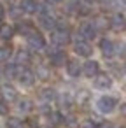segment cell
Masks as SVG:
<instances>
[{
  "instance_id": "3957f363",
  "label": "cell",
  "mask_w": 126,
  "mask_h": 128,
  "mask_svg": "<svg viewBox=\"0 0 126 128\" xmlns=\"http://www.w3.org/2000/svg\"><path fill=\"white\" fill-rule=\"evenodd\" d=\"M26 40H28V46L32 48V49H35V51H39V49H42L44 46H46V40H44V37L39 34V32H32L30 35H26Z\"/></svg>"
},
{
  "instance_id": "7402d4cb",
  "label": "cell",
  "mask_w": 126,
  "mask_h": 128,
  "mask_svg": "<svg viewBox=\"0 0 126 128\" xmlns=\"http://www.w3.org/2000/svg\"><path fill=\"white\" fill-rule=\"evenodd\" d=\"M30 109H32V102H30V100L25 98V100L19 102V110H21V112H28Z\"/></svg>"
},
{
  "instance_id": "44dd1931",
  "label": "cell",
  "mask_w": 126,
  "mask_h": 128,
  "mask_svg": "<svg viewBox=\"0 0 126 128\" xmlns=\"http://www.w3.org/2000/svg\"><path fill=\"white\" fill-rule=\"evenodd\" d=\"M11 54H12L11 48H0V62H7L11 58Z\"/></svg>"
},
{
  "instance_id": "7c38bea8",
  "label": "cell",
  "mask_w": 126,
  "mask_h": 128,
  "mask_svg": "<svg viewBox=\"0 0 126 128\" xmlns=\"http://www.w3.org/2000/svg\"><path fill=\"white\" fill-rule=\"evenodd\" d=\"M2 95H4V98L9 100V102H12V100L18 98V91H16L11 84H4V86H2Z\"/></svg>"
},
{
  "instance_id": "9c48e42d",
  "label": "cell",
  "mask_w": 126,
  "mask_h": 128,
  "mask_svg": "<svg viewBox=\"0 0 126 128\" xmlns=\"http://www.w3.org/2000/svg\"><path fill=\"white\" fill-rule=\"evenodd\" d=\"M98 63L95 62V60H89V62H86L84 63V67H82V72H84V76L86 77H95V76H98Z\"/></svg>"
},
{
  "instance_id": "277c9868",
  "label": "cell",
  "mask_w": 126,
  "mask_h": 128,
  "mask_svg": "<svg viewBox=\"0 0 126 128\" xmlns=\"http://www.w3.org/2000/svg\"><path fill=\"white\" fill-rule=\"evenodd\" d=\"M74 49H75V53H77L79 56H91V53H93L91 46H89V44H88V40H86V39H82V37H79V39L75 40Z\"/></svg>"
},
{
  "instance_id": "5b68a950",
  "label": "cell",
  "mask_w": 126,
  "mask_h": 128,
  "mask_svg": "<svg viewBox=\"0 0 126 128\" xmlns=\"http://www.w3.org/2000/svg\"><path fill=\"white\" fill-rule=\"evenodd\" d=\"M79 35H81L82 39H86V40L95 39V35H96V26H95V23H84V25H81Z\"/></svg>"
},
{
  "instance_id": "d6986e66",
  "label": "cell",
  "mask_w": 126,
  "mask_h": 128,
  "mask_svg": "<svg viewBox=\"0 0 126 128\" xmlns=\"http://www.w3.org/2000/svg\"><path fill=\"white\" fill-rule=\"evenodd\" d=\"M18 74H19V70H18V63H16V65H7V67H5V76H7L9 79L18 77Z\"/></svg>"
},
{
  "instance_id": "2e32d148",
  "label": "cell",
  "mask_w": 126,
  "mask_h": 128,
  "mask_svg": "<svg viewBox=\"0 0 126 128\" xmlns=\"http://www.w3.org/2000/svg\"><path fill=\"white\" fill-rule=\"evenodd\" d=\"M30 62V54H28V51H18V54H16V63L18 65H25V63H28Z\"/></svg>"
},
{
  "instance_id": "4316f807",
  "label": "cell",
  "mask_w": 126,
  "mask_h": 128,
  "mask_svg": "<svg viewBox=\"0 0 126 128\" xmlns=\"http://www.w3.org/2000/svg\"><path fill=\"white\" fill-rule=\"evenodd\" d=\"M51 118H53V123H54V124H60V123H61V116H60L58 112H51Z\"/></svg>"
},
{
  "instance_id": "f1b7e54d",
  "label": "cell",
  "mask_w": 126,
  "mask_h": 128,
  "mask_svg": "<svg viewBox=\"0 0 126 128\" xmlns=\"http://www.w3.org/2000/svg\"><path fill=\"white\" fill-rule=\"evenodd\" d=\"M4 16H5V11H4V7H2V6H0V21L4 20Z\"/></svg>"
},
{
  "instance_id": "484cf974",
  "label": "cell",
  "mask_w": 126,
  "mask_h": 128,
  "mask_svg": "<svg viewBox=\"0 0 126 128\" xmlns=\"http://www.w3.org/2000/svg\"><path fill=\"white\" fill-rule=\"evenodd\" d=\"M37 76H39L40 79H46V77H47V70H46L44 67H39V70H37Z\"/></svg>"
},
{
  "instance_id": "4fadbf2b",
  "label": "cell",
  "mask_w": 126,
  "mask_h": 128,
  "mask_svg": "<svg viewBox=\"0 0 126 128\" xmlns=\"http://www.w3.org/2000/svg\"><path fill=\"white\" fill-rule=\"evenodd\" d=\"M40 25H42L44 28H47V30H54L56 21H54V18L51 16V12H47V14H40Z\"/></svg>"
},
{
  "instance_id": "4dcf8cb0",
  "label": "cell",
  "mask_w": 126,
  "mask_h": 128,
  "mask_svg": "<svg viewBox=\"0 0 126 128\" xmlns=\"http://www.w3.org/2000/svg\"><path fill=\"white\" fill-rule=\"evenodd\" d=\"M124 68H126V63H124Z\"/></svg>"
},
{
  "instance_id": "f546056e",
  "label": "cell",
  "mask_w": 126,
  "mask_h": 128,
  "mask_svg": "<svg viewBox=\"0 0 126 128\" xmlns=\"http://www.w3.org/2000/svg\"><path fill=\"white\" fill-rule=\"evenodd\" d=\"M100 128H112V124H109V123H102Z\"/></svg>"
},
{
  "instance_id": "8992f818",
  "label": "cell",
  "mask_w": 126,
  "mask_h": 128,
  "mask_svg": "<svg viewBox=\"0 0 126 128\" xmlns=\"http://www.w3.org/2000/svg\"><path fill=\"white\" fill-rule=\"evenodd\" d=\"M93 84H95V88H98V90H107V88L112 86V79H110L107 74H98V76H95Z\"/></svg>"
},
{
  "instance_id": "52a82bcc",
  "label": "cell",
  "mask_w": 126,
  "mask_h": 128,
  "mask_svg": "<svg viewBox=\"0 0 126 128\" xmlns=\"http://www.w3.org/2000/svg\"><path fill=\"white\" fill-rule=\"evenodd\" d=\"M18 81H19L23 86H32L33 81H35V76H33L32 70L23 68V70H19V74H18Z\"/></svg>"
},
{
  "instance_id": "603a6c76",
  "label": "cell",
  "mask_w": 126,
  "mask_h": 128,
  "mask_svg": "<svg viewBox=\"0 0 126 128\" xmlns=\"http://www.w3.org/2000/svg\"><path fill=\"white\" fill-rule=\"evenodd\" d=\"M19 32H21V34H25V35H30V34L33 32V28H32V25L23 23V25H19Z\"/></svg>"
},
{
  "instance_id": "8fae6325",
  "label": "cell",
  "mask_w": 126,
  "mask_h": 128,
  "mask_svg": "<svg viewBox=\"0 0 126 128\" xmlns=\"http://www.w3.org/2000/svg\"><path fill=\"white\" fill-rule=\"evenodd\" d=\"M67 72H68L70 77H79V74L82 72V67L79 65L77 60H70V62L67 63Z\"/></svg>"
},
{
  "instance_id": "e0dca14e",
  "label": "cell",
  "mask_w": 126,
  "mask_h": 128,
  "mask_svg": "<svg viewBox=\"0 0 126 128\" xmlns=\"http://www.w3.org/2000/svg\"><path fill=\"white\" fill-rule=\"evenodd\" d=\"M14 35V28L9 26V25H2L0 26V37L2 39H11Z\"/></svg>"
},
{
  "instance_id": "d4e9b609",
  "label": "cell",
  "mask_w": 126,
  "mask_h": 128,
  "mask_svg": "<svg viewBox=\"0 0 126 128\" xmlns=\"http://www.w3.org/2000/svg\"><path fill=\"white\" fill-rule=\"evenodd\" d=\"M79 128H96V124H95L93 121H89V119H88V121H82Z\"/></svg>"
},
{
  "instance_id": "7a4b0ae2",
  "label": "cell",
  "mask_w": 126,
  "mask_h": 128,
  "mask_svg": "<svg viewBox=\"0 0 126 128\" xmlns=\"http://www.w3.org/2000/svg\"><path fill=\"white\" fill-rule=\"evenodd\" d=\"M96 107H98V110L102 114H109L116 107V98H112V96H102V98H98Z\"/></svg>"
},
{
  "instance_id": "ba28073f",
  "label": "cell",
  "mask_w": 126,
  "mask_h": 128,
  "mask_svg": "<svg viewBox=\"0 0 126 128\" xmlns=\"http://www.w3.org/2000/svg\"><path fill=\"white\" fill-rule=\"evenodd\" d=\"M110 28L116 30V32H121L126 28V18L123 14H114L112 20H110Z\"/></svg>"
},
{
  "instance_id": "ffe728a7",
  "label": "cell",
  "mask_w": 126,
  "mask_h": 128,
  "mask_svg": "<svg viewBox=\"0 0 126 128\" xmlns=\"http://www.w3.org/2000/svg\"><path fill=\"white\" fill-rule=\"evenodd\" d=\"M95 26H96V30H105L107 26H110V21H107L105 18H96L95 20Z\"/></svg>"
},
{
  "instance_id": "cb8c5ba5",
  "label": "cell",
  "mask_w": 126,
  "mask_h": 128,
  "mask_svg": "<svg viewBox=\"0 0 126 128\" xmlns=\"http://www.w3.org/2000/svg\"><path fill=\"white\" fill-rule=\"evenodd\" d=\"M21 126V123L16 119V118H11L9 121H7V128H19Z\"/></svg>"
},
{
  "instance_id": "9a60e30c",
  "label": "cell",
  "mask_w": 126,
  "mask_h": 128,
  "mask_svg": "<svg viewBox=\"0 0 126 128\" xmlns=\"http://www.w3.org/2000/svg\"><path fill=\"white\" fill-rule=\"evenodd\" d=\"M21 9L25 12H28V14H33V12L39 11V4L35 2V0H23V2H21Z\"/></svg>"
},
{
  "instance_id": "5bb4252c",
  "label": "cell",
  "mask_w": 126,
  "mask_h": 128,
  "mask_svg": "<svg viewBox=\"0 0 126 128\" xmlns=\"http://www.w3.org/2000/svg\"><path fill=\"white\" fill-rule=\"evenodd\" d=\"M65 62H67V54L63 51H56L51 54V63L54 67H61V65H65Z\"/></svg>"
},
{
  "instance_id": "30bf717a",
  "label": "cell",
  "mask_w": 126,
  "mask_h": 128,
  "mask_svg": "<svg viewBox=\"0 0 126 128\" xmlns=\"http://www.w3.org/2000/svg\"><path fill=\"white\" fill-rule=\"evenodd\" d=\"M100 49H102L103 56H107V58L114 56V53H116V46H114V42L109 40V39H103V40L100 42Z\"/></svg>"
},
{
  "instance_id": "ac0fdd59",
  "label": "cell",
  "mask_w": 126,
  "mask_h": 128,
  "mask_svg": "<svg viewBox=\"0 0 126 128\" xmlns=\"http://www.w3.org/2000/svg\"><path fill=\"white\" fill-rule=\"evenodd\" d=\"M40 96H42V100H46V102H53V100H56V91L51 90V88H46Z\"/></svg>"
},
{
  "instance_id": "83f0119b",
  "label": "cell",
  "mask_w": 126,
  "mask_h": 128,
  "mask_svg": "<svg viewBox=\"0 0 126 128\" xmlns=\"http://www.w3.org/2000/svg\"><path fill=\"white\" fill-rule=\"evenodd\" d=\"M7 114V105L4 100H0V116H5Z\"/></svg>"
},
{
  "instance_id": "6da1fadb",
  "label": "cell",
  "mask_w": 126,
  "mask_h": 128,
  "mask_svg": "<svg viewBox=\"0 0 126 128\" xmlns=\"http://www.w3.org/2000/svg\"><path fill=\"white\" fill-rule=\"evenodd\" d=\"M51 40L56 44V46H67L70 42V35L65 28H54L53 34H51Z\"/></svg>"
}]
</instances>
